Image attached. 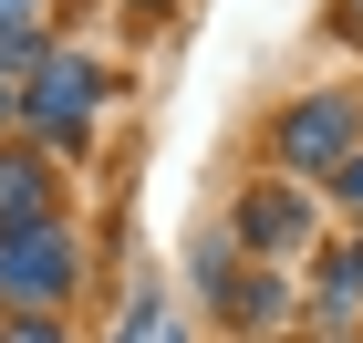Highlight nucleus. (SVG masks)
Wrapping results in <instances>:
<instances>
[{"label": "nucleus", "instance_id": "9b49d317", "mask_svg": "<svg viewBox=\"0 0 363 343\" xmlns=\"http://www.w3.org/2000/svg\"><path fill=\"white\" fill-rule=\"evenodd\" d=\"M11 114H21V94H11V62H0V125H11Z\"/></svg>", "mask_w": 363, "mask_h": 343}, {"label": "nucleus", "instance_id": "423d86ee", "mask_svg": "<svg viewBox=\"0 0 363 343\" xmlns=\"http://www.w3.org/2000/svg\"><path fill=\"white\" fill-rule=\"evenodd\" d=\"M353 312H363V239L322 250V322H353Z\"/></svg>", "mask_w": 363, "mask_h": 343}, {"label": "nucleus", "instance_id": "f257e3e1", "mask_svg": "<svg viewBox=\"0 0 363 343\" xmlns=\"http://www.w3.org/2000/svg\"><path fill=\"white\" fill-rule=\"evenodd\" d=\"M84 281V250L62 219H0V302L11 312H62Z\"/></svg>", "mask_w": 363, "mask_h": 343}, {"label": "nucleus", "instance_id": "f03ea898", "mask_svg": "<svg viewBox=\"0 0 363 343\" xmlns=\"http://www.w3.org/2000/svg\"><path fill=\"white\" fill-rule=\"evenodd\" d=\"M114 94V73L104 62H84V53H31V84H21V114H31V136L42 146H73L94 136V104Z\"/></svg>", "mask_w": 363, "mask_h": 343}, {"label": "nucleus", "instance_id": "0eeeda50", "mask_svg": "<svg viewBox=\"0 0 363 343\" xmlns=\"http://www.w3.org/2000/svg\"><path fill=\"white\" fill-rule=\"evenodd\" d=\"M31 31H42V0H0V62H21Z\"/></svg>", "mask_w": 363, "mask_h": 343}, {"label": "nucleus", "instance_id": "20e7f679", "mask_svg": "<svg viewBox=\"0 0 363 343\" xmlns=\"http://www.w3.org/2000/svg\"><path fill=\"white\" fill-rule=\"evenodd\" d=\"M239 250H259V260H291V250H311V198H301V177H259L250 198H239Z\"/></svg>", "mask_w": 363, "mask_h": 343}, {"label": "nucleus", "instance_id": "9d476101", "mask_svg": "<svg viewBox=\"0 0 363 343\" xmlns=\"http://www.w3.org/2000/svg\"><path fill=\"white\" fill-rule=\"evenodd\" d=\"M333 198H342V208H363V146H353V156L333 167Z\"/></svg>", "mask_w": 363, "mask_h": 343}, {"label": "nucleus", "instance_id": "39448f33", "mask_svg": "<svg viewBox=\"0 0 363 343\" xmlns=\"http://www.w3.org/2000/svg\"><path fill=\"white\" fill-rule=\"evenodd\" d=\"M0 219H52V156L0 146Z\"/></svg>", "mask_w": 363, "mask_h": 343}, {"label": "nucleus", "instance_id": "6e6552de", "mask_svg": "<svg viewBox=\"0 0 363 343\" xmlns=\"http://www.w3.org/2000/svg\"><path fill=\"white\" fill-rule=\"evenodd\" d=\"M0 343H62V312H11V322H0Z\"/></svg>", "mask_w": 363, "mask_h": 343}, {"label": "nucleus", "instance_id": "ddd939ff", "mask_svg": "<svg viewBox=\"0 0 363 343\" xmlns=\"http://www.w3.org/2000/svg\"><path fill=\"white\" fill-rule=\"evenodd\" d=\"M145 11H156V0H145Z\"/></svg>", "mask_w": 363, "mask_h": 343}, {"label": "nucleus", "instance_id": "7ed1b4c3", "mask_svg": "<svg viewBox=\"0 0 363 343\" xmlns=\"http://www.w3.org/2000/svg\"><path fill=\"white\" fill-rule=\"evenodd\" d=\"M353 136H363V104H353V94H301V104L270 114L280 177H333L342 156H353Z\"/></svg>", "mask_w": 363, "mask_h": 343}, {"label": "nucleus", "instance_id": "1a4fd4ad", "mask_svg": "<svg viewBox=\"0 0 363 343\" xmlns=\"http://www.w3.org/2000/svg\"><path fill=\"white\" fill-rule=\"evenodd\" d=\"M322 31H333V42H363V0H333V11H322Z\"/></svg>", "mask_w": 363, "mask_h": 343}, {"label": "nucleus", "instance_id": "f8f14e48", "mask_svg": "<svg viewBox=\"0 0 363 343\" xmlns=\"http://www.w3.org/2000/svg\"><path fill=\"white\" fill-rule=\"evenodd\" d=\"M333 343H353V333H333Z\"/></svg>", "mask_w": 363, "mask_h": 343}]
</instances>
